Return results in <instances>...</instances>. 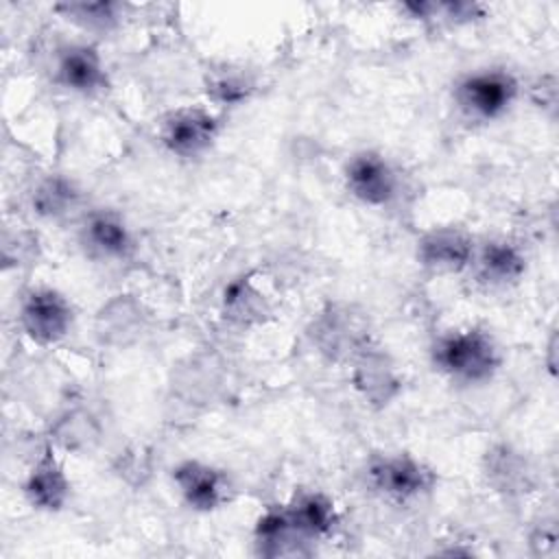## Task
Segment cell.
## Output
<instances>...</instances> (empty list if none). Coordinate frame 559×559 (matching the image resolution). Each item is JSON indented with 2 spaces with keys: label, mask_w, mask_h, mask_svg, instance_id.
I'll use <instances>...</instances> for the list:
<instances>
[{
  "label": "cell",
  "mask_w": 559,
  "mask_h": 559,
  "mask_svg": "<svg viewBox=\"0 0 559 559\" xmlns=\"http://www.w3.org/2000/svg\"><path fill=\"white\" fill-rule=\"evenodd\" d=\"M430 358L435 369L456 384H485L502 362L496 338L483 328L450 330L437 336Z\"/></svg>",
  "instance_id": "cell-1"
},
{
  "label": "cell",
  "mask_w": 559,
  "mask_h": 559,
  "mask_svg": "<svg viewBox=\"0 0 559 559\" xmlns=\"http://www.w3.org/2000/svg\"><path fill=\"white\" fill-rule=\"evenodd\" d=\"M520 94L518 79L502 68H485L461 76L454 85V105L472 122L502 118Z\"/></svg>",
  "instance_id": "cell-2"
},
{
  "label": "cell",
  "mask_w": 559,
  "mask_h": 559,
  "mask_svg": "<svg viewBox=\"0 0 559 559\" xmlns=\"http://www.w3.org/2000/svg\"><path fill=\"white\" fill-rule=\"evenodd\" d=\"M365 476L369 487L393 504H408L426 496L435 485L432 469L406 452L373 454Z\"/></svg>",
  "instance_id": "cell-3"
},
{
  "label": "cell",
  "mask_w": 559,
  "mask_h": 559,
  "mask_svg": "<svg viewBox=\"0 0 559 559\" xmlns=\"http://www.w3.org/2000/svg\"><path fill=\"white\" fill-rule=\"evenodd\" d=\"M74 310L55 288H31L20 304V325L39 345H55L70 332Z\"/></svg>",
  "instance_id": "cell-4"
},
{
  "label": "cell",
  "mask_w": 559,
  "mask_h": 559,
  "mask_svg": "<svg viewBox=\"0 0 559 559\" xmlns=\"http://www.w3.org/2000/svg\"><path fill=\"white\" fill-rule=\"evenodd\" d=\"M221 122L203 107L186 105L168 111L159 120V142L179 157H199L216 140Z\"/></svg>",
  "instance_id": "cell-5"
},
{
  "label": "cell",
  "mask_w": 559,
  "mask_h": 559,
  "mask_svg": "<svg viewBox=\"0 0 559 559\" xmlns=\"http://www.w3.org/2000/svg\"><path fill=\"white\" fill-rule=\"evenodd\" d=\"M347 192L369 205L384 207L397 194V173L391 162L378 151H358L354 153L343 170Z\"/></svg>",
  "instance_id": "cell-6"
},
{
  "label": "cell",
  "mask_w": 559,
  "mask_h": 559,
  "mask_svg": "<svg viewBox=\"0 0 559 559\" xmlns=\"http://www.w3.org/2000/svg\"><path fill=\"white\" fill-rule=\"evenodd\" d=\"M173 483L181 500L199 513H210L229 500V478L223 469L188 459L173 469Z\"/></svg>",
  "instance_id": "cell-7"
},
{
  "label": "cell",
  "mask_w": 559,
  "mask_h": 559,
  "mask_svg": "<svg viewBox=\"0 0 559 559\" xmlns=\"http://www.w3.org/2000/svg\"><path fill=\"white\" fill-rule=\"evenodd\" d=\"M79 240L87 255L105 262L127 260L135 249L131 227L114 210L90 212L79 229Z\"/></svg>",
  "instance_id": "cell-8"
},
{
  "label": "cell",
  "mask_w": 559,
  "mask_h": 559,
  "mask_svg": "<svg viewBox=\"0 0 559 559\" xmlns=\"http://www.w3.org/2000/svg\"><path fill=\"white\" fill-rule=\"evenodd\" d=\"M55 79L61 87L83 96H94L107 87L103 57L92 44H66L59 48Z\"/></svg>",
  "instance_id": "cell-9"
},
{
  "label": "cell",
  "mask_w": 559,
  "mask_h": 559,
  "mask_svg": "<svg viewBox=\"0 0 559 559\" xmlns=\"http://www.w3.org/2000/svg\"><path fill=\"white\" fill-rule=\"evenodd\" d=\"M474 240L459 227H435L417 240V260L432 273H459L472 264Z\"/></svg>",
  "instance_id": "cell-10"
},
{
  "label": "cell",
  "mask_w": 559,
  "mask_h": 559,
  "mask_svg": "<svg viewBox=\"0 0 559 559\" xmlns=\"http://www.w3.org/2000/svg\"><path fill=\"white\" fill-rule=\"evenodd\" d=\"M24 496L33 509L39 511H61L70 498V480L52 450L44 445L35 465L24 480Z\"/></svg>",
  "instance_id": "cell-11"
},
{
  "label": "cell",
  "mask_w": 559,
  "mask_h": 559,
  "mask_svg": "<svg viewBox=\"0 0 559 559\" xmlns=\"http://www.w3.org/2000/svg\"><path fill=\"white\" fill-rule=\"evenodd\" d=\"M293 531L308 544L323 539L338 526V513L334 502L321 491H295L284 504Z\"/></svg>",
  "instance_id": "cell-12"
},
{
  "label": "cell",
  "mask_w": 559,
  "mask_h": 559,
  "mask_svg": "<svg viewBox=\"0 0 559 559\" xmlns=\"http://www.w3.org/2000/svg\"><path fill=\"white\" fill-rule=\"evenodd\" d=\"M478 280L491 288H507L522 280L526 271V255L520 245L507 238H491L474 251Z\"/></svg>",
  "instance_id": "cell-13"
},
{
  "label": "cell",
  "mask_w": 559,
  "mask_h": 559,
  "mask_svg": "<svg viewBox=\"0 0 559 559\" xmlns=\"http://www.w3.org/2000/svg\"><path fill=\"white\" fill-rule=\"evenodd\" d=\"M354 382L371 404H386L397 389V380L384 356L369 349L362 352L356 362Z\"/></svg>",
  "instance_id": "cell-14"
},
{
  "label": "cell",
  "mask_w": 559,
  "mask_h": 559,
  "mask_svg": "<svg viewBox=\"0 0 559 559\" xmlns=\"http://www.w3.org/2000/svg\"><path fill=\"white\" fill-rule=\"evenodd\" d=\"M79 201V192L72 181L63 177L44 179L31 194V205L39 216L59 218L68 214Z\"/></svg>",
  "instance_id": "cell-15"
},
{
  "label": "cell",
  "mask_w": 559,
  "mask_h": 559,
  "mask_svg": "<svg viewBox=\"0 0 559 559\" xmlns=\"http://www.w3.org/2000/svg\"><path fill=\"white\" fill-rule=\"evenodd\" d=\"M223 301H225V317L242 325L262 321V314H266V304L262 295L249 284V277L231 282L225 288Z\"/></svg>",
  "instance_id": "cell-16"
},
{
  "label": "cell",
  "mask_w": 559,
  "mask_h": 559,
  "mask_svg": "<svg viewBox=\"0 0 559 559\" xmlns=\"http://www.w3.org/2000/svg\"><path fill=\"white\" fill-rule=\"evenodd\" d=\"M487 459H489L487 476L500 489L513 491V489H522V485L526 487V480H528L526 463L522 456H518V452H513L509 448H500V450L491 452Z\"/></svg>",
  "instance_id": "cell-17"
},
{
  "label": "cell",
  "mask_w": 559,
  "mask_h": 559,
  "mask_svg": "<svg viewBox=\"0 0 559 559\" xmlns=\"http://www.w3.org/2000/svg\"><path fill=\"white\" fill-rule=\"evenodd\" d=\"M57 9L63 11L68 20H74L85 28L109 31L118 22L120 7L114 2H68V4H59Z\"/></svg>",
  "instance_id": "cell-18"
}]
</instances>
